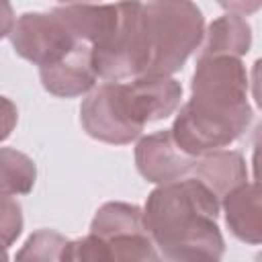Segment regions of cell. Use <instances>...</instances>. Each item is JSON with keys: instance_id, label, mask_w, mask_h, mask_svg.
<instances>
[{"instance_id": "12", "label": "cell", "mask_w": 262, "mask_h": 262, "mask_svg": "<svg viewBox=\"0 0 262 262\" xmlns=\"http://www.w3.org/2000/svg\"><path fill=\"white\" fill-rule=\"evenodd\" d=\"M223 213L229 231L246 244L258 246L262 239L260 223V184L248 180L223 196Z\"/></svg>"}, {"instance_id": "4", "label": "cell", "mask_w": 262, "mask_h": 262, "mask_svg": "<svg viewBox=\"0 0 262 262\" xmlns=\"http://www.w3.org/2000/svg\"><path fill=\"white\" fill-rule=\"evenodd\" d=\"M96 76L104 82H123L147 74L149 41L147 16L141 2L119 4V16L111 33L92 47Z\"/></svg>"}, {"instance_id": "15", "label": "cell", "mask_w": 262, "mask_h": 262, "mask_svg": "<svg viewBox=\"0 0 262 262\" xmlns=\"http://www.w3.org/2000/svg\"><path fill=\"white\" fill-rule=\"evenodd\" d=\"M37 180L35 162L12 147H0V194L16 196L33 190Z\"/></svg>"}, {"instance_id": "19", "label": "cell", "mask_w": 262, "mask_h": 262, "mask_svg": "<svg viewBox=\"0 0 262 262\" xmlns=\"http://www.w3.org/2000/svg\"><path fill=\"white\" fill-rule=\"evenodd\" d=\"M23 231V209L16 199L0 194V244L12 246Z\"/></svg>"}, {"instance_id": "21", "label": "cell", "mask_w": 262, "mask_h": 262, "mask_svg": "<svg viewBox=\"0 0 262 262\" xmlns=\"http://www.w3.org/2000/svg\"><path fill=\"white\" fill-rule=\"evenodd\" d=\"M14 23H16V16H14L12 6H10L8 2L0 0V39L12 33Z\"/></svg>"}, {"instance_id": "1", "label": "cell", "mask_w": 262, "mask_h": 262, "mask_svg": "<svg viewBox=\"0 0 262 262\" xmlns=\"http://www.w3.org/2000/svg\"><path fill=\"white\" fill-rule=\"evenodd\" d=\"M248 90L250 78L242 59H196L190 100L180 106L170 129L180 151L201 158L242 137L254 117Z\"/></svg>"}, {"instance_id": "7", "label": "cell", "mask_w": 262, "mask_h": 262, "mask_svg": "<svg viewBox=\"0 0 262 262\" xmlns=\"http://www.w3.org/2000/svg\"><path fill=\"white\" fill-rule=\"evenodd\" d=\"M196 158L186 156L174 143L170 129L149 133L135 145V166L147 182L168 184L188 178Z\"/></svg>"}, {"instance_id": "3", "label": "cell", "mask_w": 262, "mask_h": 262, "mask_svg": "<svg viewBox=\"0 0 262 262\" xmlns=\"http://www.w3.org/2000/svg\"><path fill=\"white\" fill-rule=\"evenodd\" d=\"M149 66L147 74L172 76L199 49L205 35V18L196 4L186 0L147 2Z\"/></svg>"}, {"instance_id": "2", "label": "cell", "mask_w": 262, "mask_h": 262, "mask_svg": "<svg viewBox=\"0 0 262 262\" xmlns=\"http://www.w3.org/2000/svg\"><path fill=\"white\" fill-rule=\"evenodd\" d=\"M219 209V199L194 178L158 184L145 201L143 223L162 262H221Z\"/></svg>"}, {"instance_id": "17", "label": "cell", "mask_w": 262, "mask_h": 262, "mask_svg": "<svg viewBox=\"0 0 262 262\" xmlns=\"http://www.w3.org/2000/svg\"><path fill=\"white\" fill-rule=\"evenodd\" d=\"M113 254V262H162L151 235L145 233H131L119 235L106 242Z\"/></svg>"}, {"instance_id": "5", "label": "cell", "mask_w": 262, "mask_h": 262, "mask_svg": "<svg viewBox=\"0 0 262 262\" xmlns=\"http://www.w3.org/2000/svg\"><path fill=\"white\" fill-rule=\"evenodd\" d=\"M80 121L90 137L113 145L135 141L145 129L129 108L123 82H104L94 88L82 100Z\"/></svg>"}, {"instance_id": "11", "label": "cell", "mask_w": 262, "mask_h": 262, "mask_svg": "<svg viewBox=\"0 0 262 262\" xmlns=\"http://www.w3.org/2000/svg\"><path fill=\"white\" fill-rule=\"evenodd\" d=\"M190 178L205 184L217 199H223L227 192L248 182V166L239 151L217 149L196 158Z\"/></svg>"}, {"instance_id": "23", "label": "cell", "mask_w": 262, "mask_h": 262, "mask_svg": "<svg viewBox=\"0 0 262 262\" xmlns=\"http://www.w3.org/2000/svg\"><path fill=\"white\" fill-rule=\"evenodd\" d=\"M0 262H8V250L0 244Z\"/></svg>"}, {"instance_id": "10", "label": "cell", "mask_w": 262, "mask_h": 262, "mask_svg": "<svg viewBox=\"0 0 262 262\" xmlns=\"http://www.w3.org/2000/svg\"><path fill=\"white\" fill-rule=\"evenodd\" d=\"M51 12L59 18V23L78 43L94 47L115 27L119 16V4H63L55 6Z\"/></svg>"}, {"instance_id": "9", "label": "cell", "mask_w": 262, "mask_h": 262, "mask_svg": "<svg viewBox=\"0 0 262 262\" xmlns=\"http://www.w3.org/2000/svg\"><path fill=\"white\" fill-rule=\"evenodd\" d=\"M43 88L61 98H74L90 92L98 80L92 63V47L78 43L63 59L39 70Z\"/></svg>"}, {"instance_id": "6", "label": "cell", "mask_w": 262, "mask_h": 262, "mask_svg": "<svg viewBox=\"0 0 262 262\" xmlns=\"http://www.w3.org/2000/svg\"><path fill=\"white\" fill-rule=\"evenodd\" d=\"M10 43L23 59L39 66V70L57 63L78 45L53 12L20 14L12 27Z\"/></svg>"}, {"instance_id": "14", "label": "cell", "mask_w": 262, "mask_h": 262, "mask_svg": "<svg viewBox=\"0 0 262 262\" xmlns=\"http://www.w3.org/2000/svg\"><path fill=\"white\" fill-rule=\"evenodd\" d=\"M145 223H143V209L137 205L129 203H104L92 223H90V233L108 242L119 235H131V233H145Z\"/></svg>"}, {"instance_id": "16", "label": "cell", "mask_w": 262, "mask_h": 262, "mask_svg": "<svg viewBox=\"0 0 262 262\" xmlns=\"http://www.w3.org/2000/svg\"><path fill=\"white\" fill-rule=\"evenodd\" d=\"M66 244V235L53 229H39L29 235L25 246L18 250L14 262H59Z\"/></svg>"}, {"instance_id": "18", "label": "cell", "mask_w": 262, "mask_h": 262, "mask_svg": "<svg viewBox=\"0 0 262 262\" xmlns=\"http://www.w3.org/2000/svg\"><path fill=\"white\" fill-rule=\"evenodd\" d=\"M59 262H113V254L104 239L88 233L68 242Z\"/></svg>"}, {"instance_id": "13", "label": "cell", "mask_w": 262, "mask_h": 262, "mask_svg": "<svg viewBox=\"0 0 262 262\" xmlns=\"http://www.w3.org/2000/svg\"><path fill=\"white\" fill-rule=\"evenodd\" d=\"M203 47L199 59L207 57H242L250 51L252 45V29L246 18L237 14H223L215 18L203 35Z\"/></svg>"}, {"instance_id": "20", "label": "cell", "mask_w": 262, "mask_h": 262, "mask_svg": "<svg viewBox=\"0 0 262 262\" xmlns=\"http://www.w3.org/2000/svg\"><path fill=\"white\" fill-rule=\"evenodd\" d=\"M16 121H18L16 104L10 98L0 96V141H4L14 131Z\"/></svg>"}, {"instance_id": "8", "label": "cell", "mask_w": 262, "mask_h": 262, "mask_svg": "<svg viewBox=\"0 0 262 262\" xmlns=\"http://www.w3.org/2000/svg\"><path fill=\"white\" fill-rule=\"evenodd\" d=\"M123 86L129 108L143 127L151 121L170 117L180 106L182 86L172 76L145 74L131 82H123Z\"/></svg>"}, {"instance_id": "22", "label": "cell", "mask_w": 262, "mask_h": 262, "mask_svg": "<svg viewBox=\"0 0 262 262\" xmlns=\"http://www.w3.org/2000/svg\"><path fill=\"white\" fill-rule=\"evenodd\" d=\"M223 8H227L231 14H237V16H246L248 12H254V10H258V6H260V2H252V4H246V2H229V4H221Z\"/></svg>"}]
</instances>
